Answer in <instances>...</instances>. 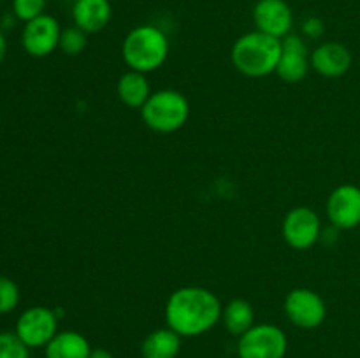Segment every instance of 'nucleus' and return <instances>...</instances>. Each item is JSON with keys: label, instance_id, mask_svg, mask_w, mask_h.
<instances>
[{"label": "nucleus", "instance_id": "f257e3e1", "mask_svg": "<svg viewBox=\"0 0 360 358\" xmlns=\"http://www.w3.org/2000/svg\"><path fill=\"white\" fill-rule=\"evenodd\" d=\"M220 298L202 286H183L165 302V321L181 337H199L221 321Z\"/></svg>", "mask_w": 360, "mask_h": 358}, {"label": "nucleus", "instance_id": "f03ea898", "mask_svg": "<svg viewBox=\"0 0 360 358\" xmlns=\"http://www.w3.org/2000/svg\"><path fill=\"white\" fill-rule=\"evenodd\" d=\"M281 56V39L253 30L243 34L231 49V62L246 77H266L276 72Z\"/></svg>", "mask_w": 360, "mask_h": 358}, {"label": "nucleus", "instance_id": "7ed1b4c3", "mask_svg": "<svg viewBox=\"0 0 360 358\" xmlns=\"http://www.w3.org/2000/svg\"><path fill=\"white\" fill-rule=\"evenodd\" d=\"M169 48V39L162 28L139 25L127 34L122 44V56L130 70L148 74L164 65Z\"/></svg>", "mask_w": 360, "mask_h": 358}, {"label": "nucleus", "instance_id": "20e7f679", "mask_svg": "<svg viewBox=\"0 0 360 358\" xmlns=\"http://www.w3.org/2000/svg\"><path fill=\"white\" fill-rule=\"evenodd\" d=\"M148 128L158 133H172L181 128L190 116L188 98L178 90H158L141 107Z\"/></svg>", "mask_w": 360, "mask_h": 358}, {"label": "nucleus", "instance_id": "39448f33", "mask_svg": "<svg viewBox=\"0 0 360 358\" xmlns=\"http://www.w3.org/2000/svg\"><path fill=\"white\" fill-rule=\"evenodd\" d=\"M287 350V333L273 323L253 325L238 337L239 358H285Z\"/></svg>", "mask_w": 360, "mask_h": 358}, {"label": "nucleus", "instance_id": "423d86ee", "mask_svg": "<svg viewBox=\"0 0 360 358\" xmlns=\"http://www.w3.org/2000/svg\"><path fill=\"white\" fill-rule=\"evenodd\" d=\"M322 221L311 207L299 206L288 211L281 223V235L292 249L304 251L313 248L322 237Z\"/></svg>", "mask_w": 360, "mask_h": 358}, {"label": "nucleus", "instance_id": "0eeeda50", "mask_svg": "<svg viewBox=\"0 0 360 358\" xmlns=\"http://www.w3.org/2000/svg\"><path fill=\"white\" fill-rule=\"evenodd\" d=\"M14 332L30 350L46 347L49 340L58 333L56 311L44 307V305H34V307L25 309L18 318Z\"/></svg>", "mask_w": 360, "mask_h": 358}, {"label": "nucleus", "instance_id": "6e6552de", "mask_svg": "<svg viewBox=\"0 0 360 358\" xmlns=\"http://www.w3.org/2000/svg\"><path fill=\"white\" fill-rule=\"evenodd\" d=\"M283 309L288 321L304 330L319 329L327 318L326 300L309 288H294L288 291Z\"/></svg>", "mask_w": 360, "mask_h": 358}, {"label": "nucleus", "instance_id": "1a4fd4ad", "mask_svg": "<svg viewBox=\"0 0 360 358\" xmlns=\"http://www.w3.org/2000/svg\"><path fill=\"white\" fill-rule=\"evenodd\" d=\"M60 35H62V27L58 21L49 14H42L25 23L21 32V46L27 55L34 58H44L58 49Z\"/></svg>", "mask_w": 360, "mask_h": 358}, {"label": "nucleus", "instance_id": "9d476101", "mask_svg": "<svg viewBox=\"0 0 360 358\" xmlns=\"http://www.w3.org/2000/svg\"><path fill=\"white\" fill-rule=\"evenodd\" d=\"M327 218L340 230H352L360 225V188L357 185H340L327 199Z\"/></svg>", "mask_w": 360, "mask_h": 358}, {"label": "nucleus", "instance_id": "9b49d317", "mask_svg": "<svg viewBox=\"0 0 360 358\" xmlns=\"http://www.w3.org/2000/svg\"><path fill=\"white\" fill-rule=\"evenodd\" d=\"M253 23L255 30L285 39L292 34L294 13L285 0H259L253 7Z\"/></svg>", "mask_w": 360, "mask_h": 358}, {"label": "nucleus", "instance_id": "f8f14e48", "mask_svg": "<svg viewBox=\"0 0 360 358\" xmlns=\"http://www.w3.org/2000/svg\"><path fill=\"white\" fill-rule=\"evenodd\" d=\"M308 44L301 35L290 34L281 39V56L278 62L276 74L285 83H301L311 67L309 63Z\"/></svg>", "mask_w": 360, "mask_h": 358}, {"label": "nucleus", "instance_id": "ddd939ff", "mask_svg": "<svg viewBox=\"0 0 360 358\" xmlns=\"http://www.w3.org/2000/svg\"><path fill=\"white\" fill-rule=\"evenodd\" d=\"M354 56L345 44L327 41L316 46L309 55V63L316 74L323 77H341L350 70Z\"/></svg>", "mask_w": 360, "mask_h": 358}, {"label": "nucleus", "instance_id": "4468645a", "mask_svg": "<svg viewBox=\"0 0 360 358\" xmlns=\"http://www.w3.org/2000/svg\"><path fill=\"white\" fill-rule=\"evenodd\" d=\"M112 18L109 0H76L72 6V20L77 28L90 34L104 30Z\"/></svg>", "mask_w": 360, "mask_h": 358}, {"label": "nucleus", "instance_id": "2eb2a0df", "mask_svg": "<svg viewBox=\"0 0 360 358\" xmlns=\"http://www.w3.org/2000/svg\"><path fill=\"white\" fill-rule=\"evenodd\" d=\"M91 350L90 340L76 330L58 332L44 347L46 358H88Z\"/></svg>", "mask_w": 360, "mask_h": 358}, {"label": "nucleus", "instance_id": "dca6fc26", "mask_svg": "<svg viewBox=\"0 0 360 358\" xmlns=\"http://www.w3.org/2000/svg\"><path fill=\"white\" fill-rule=\"evenodd\" d=\"M116 93H118L122 104H125L127 107L141 109L153 91H151L146 74L129 69L120 76L118 84H116Z\"/></svg>", "mask_w": 360, "mask_h": 358}, {"label": "nucleus", "instance_id": "f3484780", "mask_svg": "<svg viewBox=\"0 0 360 358\" xmlns=\"http://www.w3.org/2000/svg\"><path fill=\"white\" fill-rule=\"evenodd\" d=\"M181 336L169 326L157 329L144 337L141 344L143 358H176L181 351Z\"/></svg>", "mask_w": 360, "mask_h": 358}, {"label": "nucleus", "instance_id": "a211bd4d", "mask_svg": "<svg viewBox=\"0 0 360 358\" xmlns=\"http://www.w3.org/2000/svg\"><path fill=\"white\" fill-rule=\"evenodd\" d=\"M221 321L229 333L241 337L255 325V311L246 298H232L221 311Z\"/></svg>", "mask_w": 360, "mask_h": 358}, {"label": "nucleus", "instance_id": "6ab92c4d", "mask_svg": "<svg viewBox=\"0 0 360 358\" xmlns=\"http://www.w3.org/2000/svg\"><path fill=\"white\" fill-rule=\"evenodd\" d=\"M88 44V34L77 28L76 25L69 28H62V35H60L58 49L69 56H76L86 48Z\"/></svg>", "mask_w": 360, "mask_h": 358}, {"label": "nucleus", "instance_id": "aec40b11", "mask_svg": "<svg viewBox=\"0 0 360 358\" xmlns=\"http://www.w3.org/2000/svg\"><path fill=\"white\" fill-rule=\"evenodd\" d=\"M20 286L11 277L0 276V314H9L20 304Z\"/></svg>", "mask_w": 360, "mask_h": 358}, {"label": "nucleus", "instance_id": "412c9836", "mask_svg": "<svg viewBox=\"0 0 360 358\" xmlns=\"http://www.w3.org/2000/svg\"><path fill=\"white\" fill-rule=\"evenodd\" d=\"M28 350L16 332H0V358H30Z\"/></svg>", "mask_w": 360, "mask_h": 358}, {"label": "nucleus", "instance_id": "4be33fe9", "mask_svg": "<svg viewBox=\"0 0 360 358\" xmlns=\"http://www.w3.org/2000/svg\"><path fill=\"white\" fill-rule=\"evenodd\" d=\"M48 0H13V14L16 20L28 23L35 18L42 16Z\"/></svg>", "mask_w": 360, "mask_h": 358}, {"label": "nucleus", "instance_id": "5701e85b", "mask_svg": "<svg viewBox=\"0 0 360 358\" xmlns=\"http://www.w3.org/2000/svg\"><path fill=\"white\" fill-rule=\"evenodd\" d=\"M323 30H326L323 21L316 16L308 18V20H304V23H302V34H304V37L320 39L323 35Z\"/></svg>", "mask_w": 360, "mask_h": 358}, {"label": "nucleus", "instance_id": "b1692460", "mask_svg": "<svg viewBox=\"0 0 360 358\" xmlns=\"http://www.w3.org/2000/svg\"><path fill=\"white\" fill-rule=\"evenodd\" d=\"M88 358H115V354H112L111 351L104 350V347H95V350H91Z\"/></svg>", "mask_w": 360, "mask_h": 358}, {"label": "nucleus", "instance_id": "393cba45", "mask_svg": "<svg viewBox=\"0 0 360 358\" xmlns=\"http://www.w3.org/2000/svg\"><path fill=\"white\" fill-rule=\"evenodd\" d=\"M6 53H7V41H6V35H4V32L0 30V65H2L4 58H6Z\"/></svg>", "mask_w": 360, "mask_h": 358}, {"label": "nucleus", "instance_id": "a878e982", "mask_svg": "<svg viewBox=\"0 0 360 358\" xmlns=\"http://www.w3.org/2000/svg\"><path fill=\"white\" fill-rule=\"evenodd\" d=\"M0 6H2V0H0Z\"/></svg>", "mask_w": 360, "mask_h": 358}]
</instances>
